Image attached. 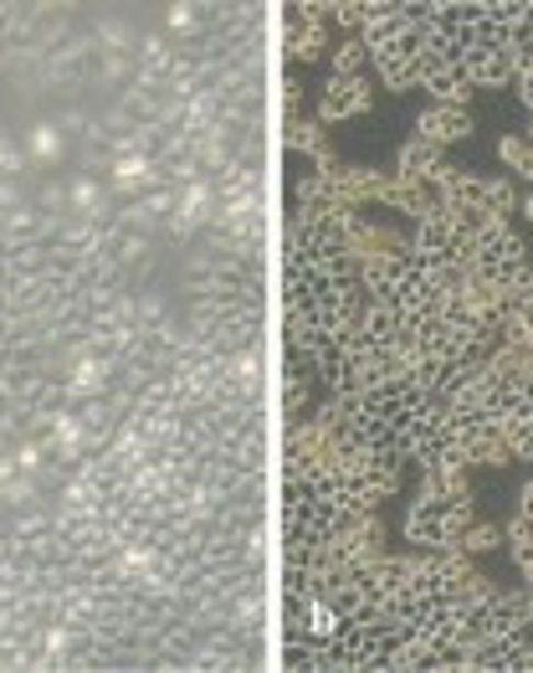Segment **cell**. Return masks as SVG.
<instances>
[{"label": "cell", "mask_w": 533, "mask_h": 673, "mask_svg": "<svg viewBox=\"0 0 533 673\" xmlns=\"http://www.w3.org/2000/svg\"><path fill=\"white\" fill-rule=\"evenodd\" d=\"M467 78H472V88H502V82H513V52L472 47L467 52Z\"/></svg>", "instance_id": "1"}, {"label": "cell", "mask_w": 533, "mask_h": 673, "mask_svg": "<svg viewBox=\"0 0 533 673\" xmlns=\"http://www.w3.org/2000/svg\"><path fill=\"white\" fill-rule=\"evenodd\" d=\"M462 134H472V119L462 103H431L421 113V139H431V145H446V139H462Z\"/></svg>", "instance_id": "2"}, {"label": "cell", "mask_w": 533, "mask_h": 673, "mask_svg": "<svg viewBox=\"0 0 533 673\" xmlns=\"http://www.w3.org/2000/svg\"><path fill=\"white\" fill-rule=\"evenodd\" d=\"M370 109V88L364 78H333L329 93H324V119H344V113H364Z\"/></svg>", "instance_id": "3"}, {"label": "cell", "mask_w": 533, "mask_h": 673, "mask_svg": "<svg viewBox=\"0 0 533 673\" xmlns=\"http://www.w3.org/2000/svg\"><path fill=\"white\" fill-rule=\"evenodd\" d=\"M375 67L390 88H416L421 82V57H375Z\"/></svg>", "instance_id": "4"}, {"label": "cell", "mask_w": 533, "mask_h": 673, "mask_svg": "<svg viewBox=\"0 0 533 673\" xmlns=\"http://www.w3.org/2000/svg\"><path fill=\"white\" fill-rule=\"evenodd\" d=\"M518 504H523V514H533V483L523 489V498H518Z\"/></svg>", "instance_id": "5"}]
</instances>
